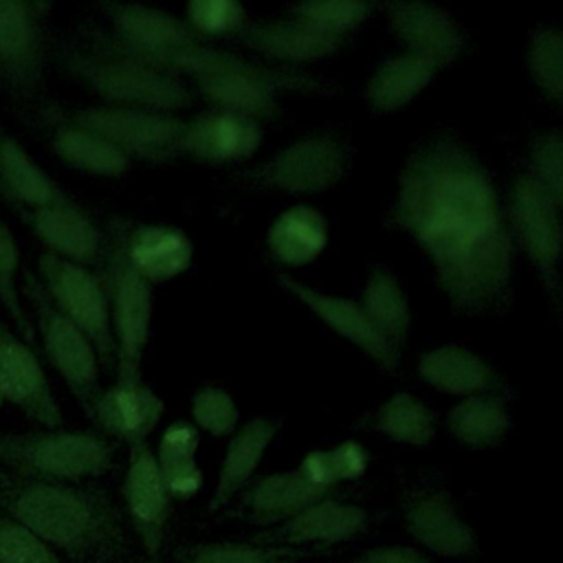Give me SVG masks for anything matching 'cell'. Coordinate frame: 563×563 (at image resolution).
<instances>
[{"label":"cell","mask_w":563,"mask_h":563,"mask_svg":"<svg viewBox=\"0 0 563 563\" xmlns=\"http://www.w3.org/2000/svg\"><path fill=\"white\" fill-rule=\"evenodd\" d=\"M504 211L479 156L438 134L407 158L389 218L427 253L455 308L486 312L510 297L515 242Z\"/></svg>","instance_id":"6da1fadb"},{"label":"cell","mask_w":563,"mask_h":563,"mask_svg":"<svg viewBox=\"0 0 563 563\" xmlns=\"http://www.w3.org/2000/svg\"><path fill=\"white\" fill-rule=\"evenodd\" d=\"M0 508L77 563H117L130 545L117 501L88 482L18 479L0 473Z\"/></svg>","instance_id":"7a4b0ae2"},{"label":"cell","mask_w":563,"mask_h":563,"mask_svg":"<svg viewBox=\"0 0 563 563\" xmlns=\"http://www.w3.org/2000/svg\"><path fill=\"white\" fill-rule=\"evenodd\" d=\"M59 66L103 97L110 106L174 112L194 103L191 88L172 73L147 66L130 55L95 44L64 46L57 51Z\"/></svg>","instance_id":"3957f363"},{"label":"cell","mask_w":563,"mask_h":563,"mask_svg":"<svg viewBox=\"0 0 563 563\" xmlns=\"http://www.w3.org/2000/svg\"><path fill=\"white\" fill-rule=\"evenodd\" d=\"M114 462V444L97 431H0V473L18 479L88 482Z\"/></svg>","instance_id":"277c9868"},{"label":"cell","mask_w":563,"mask_h":563,"mask_svg":"<svg viewBox=\"0 0 563 563\" xmlns=\"http://www.w3.org/2000/svg\"><path fill=\"white\" fill-rule=\"evenodd\" d=\"M125 229L128 220H110L99 266L110 303L117 380H136L141 378V363L150 341L154 292L152 284L128 260Z\"/></svg>","instance_id":"5b68a950"},{"label":"cell","mask_w":563,"mask_h":563,"mask_svg":"<svg viewBox=\"0 0 563 563\" xmlns=\"http://www.w3.org/2000/svg\"><path fill=\"white\" fill-rule=\"evenodd\" d=\"M205 101L216 110L235 112L249 119H271L279 106V90L328 92V81L301 68H277L222 51L213 68L194 77Z\"/></svg>","instance_id":"8992f818"},{"label":"cell","mask_w":563,"mask_h":563,"mask_svg":"<svg viewBox=\"0 0 563 563\" xmlns=\"http://www.w3.org/2000/svg\"><path fill=\"white\" fill-rule=\"evenodd\" d=\"M20 292L33 310V325L51 365L64 378L79 407L90 416L92 405L101 394V361L97 356V350L92 347L88 336L53 306L37 275L31 268H22Z\"/></svg>","instance_id":"52a82bcc"},{"label":"cell","mask_w":563,"mask_h":563,"mask_svg":"<svg viewBox=\"0 0 563 563\" xmlns=\"http://www.w3.org/2000/svg\"><path fill=\"white\" fill-rule=\"evenodd\" d=\"M35 268L37 279L53 306L88 336L101 365L114 369L117 350L101 273L48 251L40 253Z\"/></svg>","instance_id":"ba28073f"},{"label":"cell","mask_w":563,"mask_h":563,"mask_svg":"<svg viewBox=\"0 0 563 563\" xmlns=\"http://www.w3.org/2000/svg\"><path fill=\"white\" fill-rule=\"evenodd\" d=\"M48 2L0 0V86L20 101H40L46 84Z\"/></svg>","instance_id":"9c48e42d"},{"label":"cell","mask_w":563,"mask_h":563,"mask_svg":"<svg viewBox=\"0 0 563 563\" xmlns=\"http://www.w3.org/2000/svg\"><path fill=\"white\" fill-rule=\"evenodd\" d=\"M73 121L99 132L130 158L163 163L180 154L185 119L174 112L128 106H81L66 112Z\"/></svg>","instance_id":"30bf717a"},{"label":"cell","mask_w":563,"mask_h":563,"mask_svg":"<svg viewBox=\"0 0 563 563\" xmlns=\"http://www.w3.org/2000/svg\"><path fill=\"white\" fill-rule=\"evenodd\" d=\"M508 220L521 249L539 271L545 290L559 301V262L563 253V222L559 207L530 174L515 178L508 200Z\"/></svg>","instance_id":"8fae6325"},{"label":"cell","mask_w":563,"mask_h":563,"mask_svg":"<svg viewBox=\"0 0 563 563\" xmlns=\"http://www.w3.org/2000/svg\"><path fill=\"white\" fill-rule=\"evenodd\" d=\"M347 163L350 154L336 136L308 134L244 176L286 194H319L343 178Z\"/></svg>","instance_id":"7c38bea8"},{"label":"cell","mask_w":563,"mask_h":563,"mask_svg":"<svg viewBox=\"0 0 563 563\" xmlns=\"http://www.w3.org/2000/svg\"><path fill=\"white\" fill-rule=\"evenodd\" d=\"M101 9L110 29H90L86 33V42L95 46L119 53H156L205 42L183 18L152 4L106 2Z\"/></svg>","instance_id":"4fadbf2b"},{"label":"cell","mask_w":563,"mask_h":563,"mask_svg":"<svg viewBox=\"0 0 563 563\" xmlns=\"http://www.w3.org/2000/svg\"><path fill=\"white\" fill-rule=\"evenodd\" d=\"M0 391L4 402L44 429L64 424L62 407L35 350L4 319H0Z\"/></svg>","instance_id":"5bb4252c"},{"label":"cell","mask_w":563,"mask_h":563,"mask_svg":"<svg viewBox=\"0 0 563 563\" xmlns=\"http://www.w3.org/2000/svg\"><path fill=\"white\" fill-rule=\"evenodd\" d=\"M11 209L48 253L90 268L101 264L106 233L70 196L42 207L11 205Z\"/></svg>","instance_id":"9a60e30c"},{"label":"cell","mask_w":563,"mask_h":563,"mask_svg":"<svg viewBox=\"0 0 563 563\" xmlns=\"http://www.w3.org/2000/svg\"><path fill=\"white\" fill-rule=\"evenodd\" d=\"M121 493L132 530L136 532L145 554L154 556L163 545L165 526L172 512V495L147 442L130 444Z\"/></svg>","instance_id":"2e32d148"},{"label":"cell","mask_w":563,"mask_h":563,"mask_svg":"<svg viewBox=\"0 0 563 563\" xmlns=\"http://www.w3.org/2000/svg\"><path fill=\"white\" fill-rule=\"evenodd\" d=\"M369 526V515L356 504H345L336 499H321L295 517L279 523V528H266L255 534V543L264 545H288V548H310V545H334L361 534Z\"/></svg>","instance_id":"e0dca14e"},{"label":"cell","mask_w":563,"mask_h":563,"mask_svg":"<svg viewBox=\"0 0 563 563\" xmlns=\"http://www.w3.org/2000/svg\"><path fill=\"white\" fill-rule=\"evenodd\" d=\"M165 413L163 398L143 378L114 380L112 387L101 389L90 418L106 438L130 444L147 442Z\"/></svg>","instance_id":"ac0fdd59"},{"label":"cell","mask_w":563,"mask_h":563,"mask_svg":"<svg viewBox=\"0 0 563 563\" xmlns=\"http://www.w3.org/2000/svg\"><path fill=\"white\" fill-rule=\"evenodd\" d=\"M277 279L290 295H295L303 306H308L339 336L358 345L367 356H372L385 369H389V372L396 369L398 352L376 330V325L369 321V317L361 303H356L347 297L319 292L314 288H308L306 284H299L297 279H292L288 275H277Z\"/></svg>","instance_id":"d6986e66"},{"label":"cell","mask_w":563,"mask_h":563,"mask_svg":"<svg viewBox=\"0 0 563 563\" xmlns=\"http://www.w3.org/2000/svg\"><path fill=\"white\" fill-rule=\"evenodd\" d=\"M260 143L262 128L255 119L211 108L185 123L180 154L220 165L249 158Z\"/></svg>","instance_id":"ffe728a7"},{"label":"cell","mask_w":563,"mask_h":563,"mask_svg":"<svg viewBox=\"0 0 563 563\" xmlns=\"http://www.w3.org/2000/svg\"><path fill=\"white\" fill-rule=\"evenodd\" d=\"M405 528L422 548L438 556L460 559L477 550L473 528L460 517L449 495L427 490L405 504Z\"/></svg>","instance_id":"44dd1931"},{"label":"cell","mask_w":563,"mask_h":563,"mask_svg":"<svg viewBox=\"0 0 563 563\" xmlns=\"http://www.w3.org/2000/svg\"><path fill=\"white\" fill-rule=\"evenodd\" d=\"M387 15L407 51L424 55L440 66L453 62L464 48L460 24L440 7L429 2H391Z\"/></svg>","instance_id":"7402d4cb"},{"label":"cell","mask_w":563,"mask_h":563,"mask_svg":"<svg viewBox=\"0 0 563 563\" xmlns=\"http://www.w3.org/2000/svg\"><path fill=\"white\" fill-rule=\"evenodd\" d=\"M125 253L130 264L154 286L185 273L194 257L189 235L163 222H128Z\"/></svg>","instance_id":"603a6c76"},{"label":"cell","mask_w":563,"mask_h":563,"mask_svg":"<svg viewBox=\"0 0 563 563\" xmlns=\"http://www.w3.org/2000/svg\"><path fill=\"white\" fill-rule=\"evenodd\" d=\"M240 37L251 51L277 62H314L345 44L343 35L328 33L299 18L246 24Z\"/></svg>","instance_id":"cb8c5ba5"},{"label":"cell","mask_w":563,"mask_h":563,"mask_svg":"<svg viewBox=\"0 0 563 563\" xmlns=\"http://www.w3.org/2000/svg\"><path fill=\"white\" fill-rule=\"evenodd\" d=\"M51 150L70 167L97 174L121 176L132 167V158L99 132L73 121L66 112H46Z\"/></svg>","instance_id":"d4e9b609"},{"label":"cell","mask_w":563,"mask_h":563,"mask_svg":"<svg viewBox=\"0 0 563 563\" xmlns=\"http://www.w3.org/2000/svg\"><path fill=\"white\" fill-rule=\"evenodd\" d=\"M332 490L312 486L299 471L273 473L257 479L242 495V508L251 523L273 526L284 523L303 508L325 499Z\"/></svg>","instance_id":"484cf974"},{"label":"cell","mask_w":563,"mask_h":563,"mask_svg":"<svg viewBox=\"0 0 563 563\" xmlns=\"http://www.w3.org/2000/svg\"><path fill=\"white\" fill-rule=\"evenodd\" d=\"M0 196L18 207H42L68 194L35 163L26 147L0 128Z\"/></svg>","instance_id":"4316f807"},{"label":"cell","mask_w":563,"mask_h":563,"mask_svg":"<svg viewBox=\"0 0 563 563\" xmlns=\"http://www.w3.org/2000/svg\"><path fill=\"white\" fill-rule=\"evenodd\" d=\"M418 372L435 389L457 396L488 394L499 387L493 367L460 345H440L424 352L418 361Z\"/></svg>","instance_id":"83f0119b"},{"label":"cell","mask_w":563,"mask_h":563,"mask_svg":"<svg viewBox=\"0 0 563 563\" xmlns=\"http://www.w3.org/2000/svg\"><path fill=\"white\" fill-rule=\"evenodd\" d=\"M275 433L277 424L273 420L253 418L231 435L218 471V482L209 501V510L227 506L235 497V493L242 490V486L253 477L255 468L260 466Z\"/></svg>","instance_id":"f1b7e54d"},{"label":"cell","mask_w":563,"mask_h":563,"mask_svg":"<svg viewBox=\"0 0 563 563\" xmlns=\"http://www.w3.org/2000/svg\"><path fill=\"white\" fill-rule=\"evenodd\" d=\"M442 66L424 55L405 51L385 59L367 81L365 95L374 110L394 112L413 101Z\"/></svg>","instance_id":"f546056e"},{"label":"cell","mask_w":563,"mask_h":563,"mask_svg":"<svg viewBox=\"0 0 563 563\" xmlns=\"http://www.w3.org/2000/svg\"><path fill=\"white\" fill-rule=\"evenodd\" d=\"M266 240L277 262L301 266L312 262L325 249L328 222L317 209L297 205L277 216Z\"/></svg>","instance_id":"4dcf8cb0"},{"label":"cell","mask_w":563,"mask_h":563,"mask_svg":"<svg viewBox=\"0 0 563 563\" xmlns=\"http://www.w3.org/2000/svg\"><path fill=\"white\" fill-rule=\"evenodd\" d=\"M446 427L451 435L466 446H495L510 431V413L499 396L475 394L451 409Z\"/></svg>","instance_id":"1f68e13d"},{"label":"cell","mask_w":563,"mask_h":563,"mask_svg":"<svg viewBox=\"0 0 563 563\" xmlns=\"http://www.w3.org/2000/svg\"><path fill=\"white\" fill-rule=\"evenodd\" d=\"M361 306L376 330L398 352L411 325V308L398 279L389 271L376 268L367 279Z\"/></svg>","instance_id":"d6a6232c"},{"label":"cell","mask_w":563,"mask_h":563,"mask_svg":"<svg viewBox=\"0 0 563 563\" xmlns=\"http://www.w3.org/2000/svg\"><path fill=\"white\" fill-rule=\"evenodd\" d=\"M319 552L312 548L264 545L255 541H209L180 550L178 563H299Z\"/></svg>","instance_id":"836d02e7"},{"label":"cell","mask_w":563,"mask_h":563,"mask_svg":"<svg viewBox=\"0 0 563 563\" xmlns=\"http://www.w3.org/2000/svg\"><path fill=\"white\" fill-rule=\"evenodd\" d=\"M376 429L394 442L427 446L435 435V416L413 394L398 391L376 413Z\"/></svg>","instance_id":"e575fe53"},{"label":"cell","mask_w":563,"mask_h":563,"mask_svg":"<svg viewBox=\"0 0 563 563\" xmlns=\"http://www.w3.org/2000/svg\"><path fill=\"white\" fill-rule=\"evenodd\" d=\"M20 275H22L20 249L15 244L11 229L0 218V306L4 308L7 317L11 319L13 330L24 341L33 343L37 339V334H35L33 319L20 297V282H18Z\"/></svg>","instance_id":"d590c367"},{"label":"cell","mask_w":563,"mask_h":563,"mask_svg":"<svg viewBox=\"0 0 563 563\" xmlns=\"http://www.w3.org/2000/svg\"><path fill=\"white\" fill-rule=\"evenodd\" d=\"M528 70L537 88L563 106V31L539 26L528 42Z\"/></svg>","instance_id":"8d00e7d4"},{"label":"cell","mask_w":563,"mask_h":563,"mask_svg":"<svg viewBox=\"0 0 563 563\" xmlns=\"http://www.w3.org/2000/svg\"><path fill=\"white\" fill-rule=\"evenodd\" d=\"M183 20L207 42L209 37L240 35L246 26V11L235 0H191Z\"/></svg>","instance_id":"74e56055"},{"label":"cell","mask_w":563,"mask_h":563,"mask_svg":"<svg viewBox=\"0 0 563 563\" xmlns=\"http://www.w3.org/2000/svg\"><path fill=\"white\" fill-rule=\"evenodd\" d=\"M290 11L295 18L306 20L328 33L345 35L372 13V4L358 0H314L295 4Z\"/></svg>","instance_id":"f35d334b"},{"label":"cell","mask_w":563,"mask_h":563,"mask_svg":"<svg viewBox=\"0 0 563 563\" xmlns=\"http://www.w3.org/2000/svg\"><path fill=\"white\" fill-rule=\"evenodd\" d=\"M0 563H62L33 530L0 508Z\"/></svg>","instance_id":"ab89813d"},{"label":"cell","mask_w":563,"mask_h":563,"mask_svg":"<svg viewBox=\"0 0 563 563\" xmlns=\"http://www.w3.org/2000/svg\"><path fill=\"white\" fill-rule=\"evenodd\" d=\"M532 178L548 198L563 209V132H543L530 147Z\"/></svg>","instance_id":"60d3db41"},{"label":"cell","mask_w":563,"mask_h":563,"mask_svg":"<svg viewBox=\"0 0 563 563\" xmlns=\"http://www.w3.org/2000/svg\"><path fill=\"white\" fill-rule=\"evenodd\" d=\"M191 418L207 433L216 438H224L235 431L240 411L227 389L202 387L191 398Z\"/></svg>","instance_id":"b9f144b4"},{"label":"cell","mask_w":563,"mask_h":563,"mask_svg":"<svg viewBox=\"0 0 563 563\" xmlns=\"http://www.w3.org/2000/svg\"><path fill=\"white\" fill-rule=\"evenodd\" d=\"M198 444H200V433L194 424L174 422L163 431L154 455H156L158 466L187 462V460H196Z\"/></svg>","instance_id":"7bdbcfd3"},{"label":"cell","mask_w":563,"mask_h":563,"mask_svg":"<svg viewBox=\"0 0 563 563\" xmlns=\"http://www.w3.org/2000/svg\"><path fill=\"white\" fill-rule=\"evenodd\" d=\"M325 460H328L330 479L336 486L341 482H350V479L361 477L367 468L369 453L358 442L347 440V442L334 446L332 451H325Z\"/></svg>","instance_id":"ee69618b"},{"label":"cell","mask_w":563,"mask_h":563,"mask_svg":"<svg viewBox=\"0 0 563 563\" xmlns=\"http://www.w3.org/2000/svg\"><path fill=\"white\" fill-rule=\"evenodd\" d=\"M163 482L172 495V499H189L202 486V471L198 468L196 460L176 462L167 466H158Z\"/></svg>","instance_id":"f6af8a7d"},{"label":"cell","mask_w":563,"mask_h":563,"mask_svg":"<svg viewBox=\"0 0 563 563\" xmlns=\"http://www.w3.org/2000/svg\"><path fill=\"white\" fill-rule=\"evenodd\" d=\"M343 563H433V561L409 545H383V548H372Z\"/></svg>","instance_id":"bcb514c9"},{"label":"cell","mask_w":563,"mask_h":563,"mask_svg":"<svg viewBox=\"0 0 563 563\" xmlns=\"http://www.w3.org/2000/svg\"><path fill=\"white\" fill-rule=\"evenodd\" d=\"M2 402H4V398H2V391H0V407H2Z\"/></svg>","instance_id":"7dc6e473"}]
</instances>
